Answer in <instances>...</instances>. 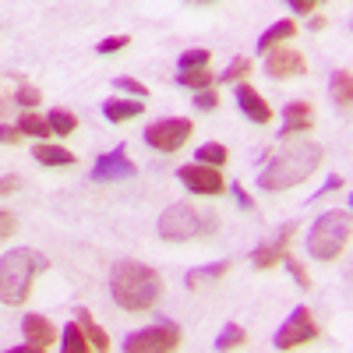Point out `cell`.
<instances>
[{"mask_svg":"<svg viewBox=\"0 0 353 353\" xmlns=\"http://www.w3.org/2000/svg\"><path fill=\"white\" fill-rule=\"evenodd\" d=\"M21 332H25V343L28 346H39V350H46L57 339V325H53L46 314H25L21 318Z\"/></svg>","mask_w":353,"mask_h":353,"instance_id":"obj_14","label":"cell"},{"mask_svg":"<svg viewBox=\"0 0 353 353\" xmlns=\"http://www.w3.org/2000/svg\"><path fill=\"white\" fill-rule=\"evenodd\" d=\"M226 272H230V261H212V265H201V269H191V272L184 276V286H188V290H198L201 283L219 279V276H226Z\"/></svg>","mask_w":353,"mask_h":353,"instance_id":"obj_20","label":"cell"},{"mask_svg":"<svg viewBox=\"0 0 353 353\" xmlns=\"http://www.w3.org/2000/svg\"><path fill=\"white\" fill-rule=\"evenodd\" d=\"M46 124H50V131H57V134H71V131L78 128V117H74L71 110H53V113L46 117Z\"/></svg>","mask_w":353,"mask_h":353,"instance_id":"obj_27","label":"cell"},{"mask_svg":"<svg viewBox=\"0 0 353 353\" xmlns=\"http://www.w3.org/2000/svg\"><path fill=\"white\" fill-rule=\"evenodd\" d=\"M209 61H212V53L194 46V50H184V53H181L176 68H181V71H201V68H209Z\"/></svg>","mask_w":353,"mask_h":353,"instance_id":"obj_26","label":"cell"},{"mask_svg":"<svg viewBox=\"0 0 353 353\" xmlns=\"http://www.w3.org/2000/svg\"><path fill=\"white\" fill-rule=\"evenodd\" d=\"M46 254L32 251V248H14L0 258V301L18 307L28 301V293H32V283L36 276L46 269Z\"/></svg>","mask_w":353,"mask_h":353,"instance_id":"obj_3","label":"cell"},{"mask_svg":"<svg viewBox=\"0 0 353 353\" xmlns=\"http://www.w3.org/2000/svg\"><path fill=\"white\" fill-rule=\"evenodd\" d=\"M293 36H297V21H293V18H279L276 25H269V28L258 36V53H269V50L290 43Z\"/></svg>","mask_w":353,"mask_h":353,"instance_id":"obj_15","label":"cell"},{"mask_svg":"<svg viewBox=\"0 0 353 353\" xmlns=\"http://www.w3.org/2000/svg\"><path fill=\"white\" fill-rule=\"evenodd\" d=\"M311 339H318L314 314H311L307 307H293L290 318L283 321V329L276 332L272 346H276V350H293V346H304V343H311Z\"/></svg>","mask_w":353,"mask_h":353,"instance_id":"obj_8","label":"cell"},{"mask_svg":"<svg viewBox=\"0 0 353 353\" xmlns=\"http://www.w3.org/2000/svg\"><path fill=\"white\" fill-rule=\"evenodd\" d=\"M297 219H290L272 241H265V244H258L254 248V254H251V261H254V269H272V265H279L283 258H286V248H290V237L297 233Z\"/></svg>","mask_w":353,"mask_h":353,"instance_id":"obj_11","label":"cell"},{"mask_svg":"<svg viewBox=\"0 0 353 353\" xmlns=\"http://www.w3.org/2000/svg\"><path fill=\"white\" fill-rule=\"evenodd\" d=\"M350 244V209H329L321 212L311 226L307 251L318 261H336Z\"/></svg>","mask_w":353,"mask_h":353,"instance_id":"obj_5","label":"cell"},{"mask_svg":"<svg viewBox=\"0 0 353 353\" xmlns=\"http://www.w3.org/2000/svg\"><path fill=\"white\" fill-rule=\"evenodd\" d=\"M138 166L128 159V145H117L113 152L99 156V163L92 166V181L96 184H117V181H134Z\"/></svg>","mask_w":353,"mask_h":353,"instance_id":"obj_9","label":"cell"},{"mask_svg":"<svg viewBox=\"0 0 353 353\" xmlns=\"http://www.w3.org/2000/svg\"><path fill=\"white\" fill-rule=\"evenodd\" d=\"M248 71H251V61H248V57H237V61L223 71V81H241Z\"/></svg>","mask_w":353,"mask_h":353,"instance_id":"obj_30","label":"cell"},{"mask_svg":"<svg viewBox=\"0 0 353 353\" xmlns=\"http://www.w3.org/2000/svg\"><path fill=\"white\" fill-rule=\"evenodd\" d=\"M141 110H145L141 99H110L103 106V117H106V121H113V124H124V121H131V117H138Z\"/></svg>","mask_w":353,"mask_h":353,"instance_id":"obj_18","label":"cell"},{"mask_svg":"<svg viewBox=\"0 0 353 353\" xmlns=\"http://www.w3.org/2000/svg\"><path fill=\"white\" fill-rule=\"evenodd\" d=\"M128 43H131V36H110V39H103L96 46V53H117V50H124Z\"/></svg>","mask_w":353,"mask_h":353,"instance_id":"obj_34","label":"cell"},{"mask_svg":"<svg viewBox=\"0 0 353 353\" xmlns=\"http://www.w3.org/2000/svg\"><path fill=\"white\" fill-rule=\"evenodd\" d=\"M219 230V212L216 209H198L191 201H176L159 216V237L163 241H191L201 233Z\"/></svg>","mask_w":353,"mask_h":353,"instance_id":"obj_4","label":"cell"},{"mask_svg":"<svg viewBox=\"0 0 353 353\" xmlns=\"http://www.w3.org/2000/svg\"><path fill=\"white\" fill-rule=\"evenodd\" d=\"M343 184H346V181H343V176H339V173H332V176H329V184H325V188H321L318 194H329V191H339ZM318 194H314V198H318Z\"/></svg>","mask_w":353,"mask_h":353,"instance_id":"obj_40","label":"cell"},{"mask_svg":"<svg viewBox=\"0 0 353 353\" xmlns=\"http://www.w3.org/2000/svg\"><path fill=\"white\" fill-rule=\"evenodd\" d=\"M14 99H18L21 106H28V110H32V106H39V99H43V92H39V88H36V85H21Z\"/></svg>","mask_w":353,"mask_h":353,"instance_id":"obj_31","label":"cell"},{"mask_svg":"<svg viewBox=\"0 0 353 353\" xmlns=\"http://www.w3.org/2000/svg\"><path fill=\"white\" fill-rule=\"evenodd\" d=\"M290 8L297 11V14H311L318 4H314V0H290Z\"/></svg>","mask_w":353,"mask_h":353,"instance_id":"obj_39","label":"cell"},{"mask_svg":"<svg viewBox=\"0 0 353 353\" xmlns=\"http://www.w3.org/2000/svg\"><path fill=\"white\" fill-rule=\"evenodd\" d=\"M74 318H78V325H81L85 339L92 343V350H96V353H110V336H106V332L96 325L92 311H88V307H74Z\"/></svg>","mask_w":353,"mask_h":353,"instance_id":"obj_17","label":"cell"},{"mask_svg":"<svg viewBox=\"0 0 353 353\" xmlns=\"http://www.w3.org/2000/svg\"><path fill=\"white\" fill-rule=\"evenodd\" d=\"M307 71V61L297 53V50H290V46H276L269 50V57H265V74L269 78H301Z\"/></svg>","mask_w":353,"mask_h":353,"instance_id":"obj_12","label":"cell"},{"mask_svg":"<svg viewBox=\"0 0 353 353\" xmlns=\"http://www.w3.org/2000/svg\"><path fill=\"white\" fill-rule=\"evenodd\" d=\"M318 163H321V145L286 141L283 149L265 163V170L258 173V184H261V191H290V188L304 184L318 170Z\"/></svg>","mask_w":353,"mask_h":353,"instance_id":"obj_1","label":"cell"},{"mask_svg":"<svg viewBox=\"0 0 353 353\" xmlns=\"http://www.w3.org/2000/svg\"><path fill=\"white\" fill-rule=\"evenodd\" d=\"M32 156H36V163H43V166H74V152L61 149V145L39 141L36 149H32Z\"/></svg>","mask_w":353,"mask_h":353,"instance_id":"obj_19","label":"cell"},{"mask_svg":"<svg viewBox=\"0 0 353 353\" xmlns=\"http://www.w3.org/2000/svg\"><path fill=\"white\" fill-rule=\"evenodd\" d=\"M61 353H92V343L85 339V332H81L78 321L64 329V336H61Z\"/></svg>","mask_w":353,"mask_h":353,"instance_id":"obj_23","label":"cell"},{"mask_svg":"<svg viewBox=\"0 0 353 353\" xmlns=\"http://www.w3.org/2000/svg\"><path fill=\"white\" fill-rule=\"evenodd\" d=\"M244 343H248L244 325H237V321H230V325L216 336V353H230V350H237V346H244Z\"/></svg>","mask_w":353,"mask_h":353,"instance_id":"obj_22","label":"cell"},{"mask_svg":"<svg viewBox=\"0 0 353 353\" xmlns=\"http://www.w3.org/2000/svg\"><path fill=\"white\" fill-rule=\"evenodd\" d=\"M314 124V113H311V103H290L283 110V134H301V131H311Z\"/></svg>","mask_w":353,"mask_h":353,"instance_id":"obj_16","label":"cell"},{"mask_svg":"<svg viewBox=\"0 0 353 353\" xmlns=\"http://www.w3.org/2000/svg\"><path fill=\"white\" fill-rule=\"evenodd\" d=\"M18 131H21V134H36V138H46V134H50V124L43 121V117H36V113H25L21 121H18Z\"/></svg>","mask_w":353,"mask_h":353,"instance_id":"obj_28","label":"cell"},{"mask_svg":"<svg viewBox=\"0 0 353 353\" xmlns=\"http://www.w3.org/2000/svg\"><path fill=\"white\" fill-rule=\"evenodd\" d=\"M332 99H336L339 110H350V99H353V74H350V68L332 71Z\"/></svg>","mask_w":353,"mask_h":353,"instance_id":"obj_21","label":"cell"},{"mask_svg":"<svg viewBox=\"0 0 353 353\" xmlns=\"http://www.w3.org/2000/svg\"><path fill=\"white\" fill-rule=\"evenodd\" d=\"M14 230H18V219H14V212H11V209H0V241H8Z\"/></svg>","mask_w":353,"mask_h":353,"instance_id":"obj_33","label":"cell"},{"mask_svg":"<svg viewBox=\"0 0 353 353\" xmlns=\"http://www.w3.org/2000/svg\"><path fill=\"white\" fill-rule=\"evenodd\" d=\"M181 346V325L176 321H159L141 332H131L124 339V353H173Z\"/></svg>","mask_w":353,"mask_h":353,"instance_id":"obj_6","label":"cell"},{"mask_svg":"<svg viewBox=\"0 0 353 353\" xmlns=\"http://www.w3.org/2000/svg\"><path fill=\"white\" fill-rule=\"evenodd\" d=\"M21 138V131H18V124L14 128H0V145H14Z\"/></svg>","mask_w":353,"mask_h":353,"instance_id":"obj_38","label":"cell"},{"mask_svg":"<svg viewBox=\"0 0 353 353\" xmlns=\"http://www.w3.org/2000/svg\"><path fill=\"white\" fill-rule=\"evenodd\" d=\"M113 88H121V92H131V96H138L141 103L149 99V88H145L141 81H134V78H113Z\"/></svg>","mask_w":353,"mask_h":353,"instance_id":"obj_29","label":"cell"},{"mask_svg":"<svg viewBox=\"0 0 353 353\" xmlns=\"http://www.w3.org/2000/svg\"><path fill=\"white\" fill-rule=\"evenodd\" d=\"M21 188V176L18 173H8V176H0V194H11Z\"/></svg>","mask_w":353,"mask_h":353,"instance_id":"obj_37","label":"cell"},{"mask_svg":"<svg viewBox=\"0 0 353 353\" xmlns=\"http://www.w3.org/2000/svg\"><path fill=\"white\" fill-rule=\"evenodd\" d=\"M230 191H233V198H237V205H241L244 212H251V209H254V201L248 198V191H244L241 184H230Z\"/></svg>","mask_w":353,"mask_h":353,"instance_id":"obj_36","label":"cell"},{"mask_svg":"<svg viewBox=\"0 0 353 353\" xmlns=\"http://www.w3.org/2000/svg\"><path fill=\"white\" fill-rule=\"evenodd\" d=\"M110 293L124 311H152L163 297V276L145 261H121L110 276Z\"/></svg>","mask_w":353,"mask_h":353,"instance_id":"obj_2","label":"cell"},{"mask_svg":"<svg viewBox=\"0 0 353 353\" xmlns=\"http://www.w3.org/2000/svg\"><path fill=\"white\" fill-rule=\"evenodd\" d=\"M4 353H46V350H39V346H11V350H4Z\"/></svg>","mask_w":353,"mask_h":353,"instance_id":"obj_41","label":"cell"},{"mask_svg":"<svg viewBox=\"0 0 353 353\" xmlns=\"http://www.w3.org/2000/svg\"><path fill=\"white\" fill-rule=\"evenodd\" d=\"M194 106H198V110H216V106H219V96L212 92V88H205V92H194Z\"/></svg>","mask_w":353,"mask_h":353,"instance_id":"obj_35","label":"cell"},{"mask_svg":"<svg viewBox=\"0 0 353 353\" xmlns=\"http://www.w3.org/2000/svg\"><path fill=\"white\" fill-rule=\"evenodd\" d=\"M176 181L188 184L191 191L198 194H223L226 191V181H223V173L212 170V166H201V163H188L176 170Z\"/></svg>","mask_w":353,"mask_h":353,"instance_id":"obj_10","label":"cell"},{"mask_svg":"<svg viewBox=\"0 0 353 353\" xmlns=\"http://www.w3.org/2000/svg\"><path fill=\"white\" fill-rule=\"evenodd\" d=\"M191 131H194V124L188 121V117H170V121H156V124L145 128V141L159 152H176V149L188 145Z\"/></svg>","mask_w":353,"mask_h":353,"instance_id":"obj_7","label":"cell"},{"mask_svg":"<svg viewBox=\"0 0 353 353\" xmlns=\"http://www.w3.org/2000/svg\"><path fill=\"white\" fill-rule=\"evenodd\" d=\"M176 81H181L184 88H194V92H205V88L216 81V74L209 68H201V71H181V74H176Z\"/></svg>","mask_w":353,"mask_h":353,"instance_id":"obj_25","label":"cell"},{"mask_svg":"<svg viewBox=\"0 0 353 353\" xmlns=\"http://www.w3.org/2000/svg\"><path fill=\"white\" fill-rule=\"evenodd\" d=\"M194 156H198V163H201V166H212V170H219V166L230 159V149H226V145H219V141H205Z\"/></svg>","mask_w":353,"mask_h":353,"instance_id":"obj_24","label":"cell"},{"mask_svg":"<svg viewBox=\"0 0 353 353\" xmlns=\"http://www.w3.org/2000/svg\"><path fill=\"white\" fill-rule=\"evenodd\" d=\"M283 265H286V269L293 272V279H297V283H301V290H311V276L304 272V265H301V261H293V258L286 254V258H283Z\"/></svg>","mask_w":353,"mask_h":353,"instance_id":"obj_32","label":"cell"},{"mask_svg":"<svg viewBox=\"0 0 353 353\" xmlns=\"http://www.w3.org/2000/svg\"><path fill=\"white\" fill-rule=\"evenodd\" d=\"M237 106H241V113L248 117V121H254V124H269L272 121V106L254 92V85H237Z\"/></svg>","mask_w":353,"mask_h":353,"instance_id":"obj_13","label":"cell"}]
</instances>
